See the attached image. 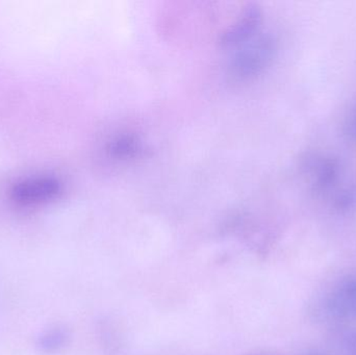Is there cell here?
I'll return each mask as SVG.
<instances>
[{
    "mask_svg": "<svg viewBox=\"0 0 356 355\" xmlns=\"http://www.w3.org/2000/svg\"><path fill=\"white\" fill-rule=\"evenodd\" d=\"M136 143L135 141H131V139H122L117 141L113 146V151L118 156H127L131 152L135 151Z\"/></svg>",
    "mask_w": 356,
    "mask_h": 355,
    "instance_id": "6",
    "label": "cell"
},
{
    "mask_svg": "<svg viewBox=\"0 0 356 355\" xmlns=\"http://www.w3.org/2000/svg\"><path fill=\"white\" fill-rule=\"evenodd\" d=\"M63 183L51 174H33L22 177L13 183L10 197L22 206H35L48 204L62 194Z\"/></svg>",
    "mask_w": 356,
    "mask_h": 355,
    "instance_id": "1",
    "label": "cell"
},
{
    "mask_svg": "<svg viewBox=\"0 0 356 355\" xmlns=\"http://www.w3.org/2000/svg\"><path fill=\"white\" fill-rule=\"evenodd\" d=\"M275 51V43L268 35L257 38L240 52L232 63V71L236 76L257 74L269 64Z\"/></svg>",
    "mask_w": 356,
    "mask_h": 355,
    "instance_id": "2",
    "label": "cell"
},
{
    "mask_svg": "<svg viewBox=\"0 0 356 355\" xmlns=\"http://www.w3.org/2000/svg\"><path fill=\"white\" fill-rule=\"evenodd\" d=\"M343 133L349 142L356 143V106L345 121Z\"/></svg>",
    "mask_w": 356,
    "mask_h": 355,
    "instance_id": "5",
    "label": "cell"
},
{
    "mask_svg": "<svg viewBox=\"0 0 356 355\" xmlns=\"http://www.w3.org/2000/svg\"><path fill=\"white\" fill-rule=\"evenodd\" d=\"M261 10L251 6L243 14L242 18L224 33L222 42L226 45H232L244 40L246 41L257 31L261 22Z\"/></svg>",
    "mask_w": 356,
    "mask_h": 355,
    "instance_id": "3",
    "label": "cell"
},
{
    "mask_svg": "<svg viewBox=\"0 0 356 355\" xmlns=\"http://www.w3.org/2000/svg\"><path fill=\"white\" fill-rule=\"evenodd\" d=\"M337 160L322 158L313 166L314 185L317 190H326L332 187L339 177L340 169Z\"/></svg>",
    "mask_w": 356,
    "mask_h": 355,
    "instance_id": "4",
    "label": "cell"
}]
</instances>
